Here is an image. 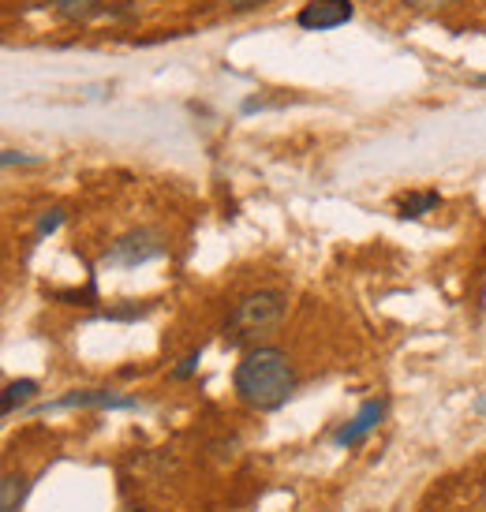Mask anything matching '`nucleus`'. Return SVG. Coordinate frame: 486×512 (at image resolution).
I'll use <instances>...</instances> for the list:
<instances>
[{
    "instance_id": "1",
    "label": "nucleus",
    "mask_w": 486,
    "mask_h": 512,
    "mask_svg": "<svg viewBox=\"0 0 486 512\" xmlns=\"http://www.w3.org/2000/svg\"><path fill=\"white\" fill-rule=\"evenodd\" d=\"M300 374H296V359L288 356L277 344H258L247 348L232 370V393L251 412H277L285 408L288 397L296 393Z\"/></svg>"
},
{
    "instance_id": "2",
    "label": "nucleus",
    "mask_w": 486,
    "mask_h": 512,
    "mask_svg": "<svg viewBox=\"0 0 486 512\" xmlns=\"http://www.w3.org/2000/svg\"><path fill=\"white\" fill-rule=\"evenodd\" d=\"M288 314V296L281 288H255L232 303L229 318L221 326V341L229 348H258L270 333L281 329Z\"/></svg>"
},
{
    "instance_id": "3",
    "label": "nucleus",
    "mask_w": 486,
    "mask_h": 512,
    "mask_svg": "<svg viewBox=\"0 0 486 512\" xmlns=\"http://www.w3.org/2000/svg\"><path fill=\"white\" fill-rule=\"evenodd\" d=\"M165 251H169V243H165L161 228H131V232H124L120 240L105 247L101 266H109V270H139L146 262L161 258Z\"/></svg>"
},
{
    "instance_id": "4",
    "label": "nucleus",
    "mask_w": 486,
    "mask_h": 512,
    "mask_svg": "<svg viewBox=\"0 0 486 512\" xmlns=\"http://www.w3.org/2000/svg\"><path fill=\"white\" fill-rule=\"evenodd\" d=\"M386 412H389V404L382 397L363 400V404L356 408V415H352V419H344L341 427L333 430V438H329L333 441V449H356V445H363L374 430L382 427Z\"/></svg>"
},
{
    "instance_id": "5",
    "label": "nucleus",
    "mask_w": 486,
    "mask_h": 512,
    "mask_svg": "<svg viewBox=\"0 0 486 512\" xmlns=\"http://www.w3.org/2000/svg\"><path fill=\"white\" fill-rule=\"evenodd\" d=\"M68 408H98V412H135L139 397L116 393V389H72L53 404H42L38 412H68Z\"/></svg>"
},
{
    "instance_id": "6",
    "label": "nucleus",
    "mask_w": 486,
    "mask_h": 512,
    "mask_svg": "<svg viewBox=\"0 0 486 512\" xmlns=\"http://www.w3.org/2000/svg\"><path fill=\"white\" fill-rule=\"evenodd\" d=\"M356 19V4L352 0H307L296 15L303 30H337Z\"/></svg>"
},
{
    "instance_id": "7",
    "label": "nucleus",
    "mask_w": 486,
    "mask_h": 512,
    "mask_svg": "<svg viewBox=\"0 0 486 512\" xmlns=\"http://www.w3.org/2000/svg\"><path fill=\"white\" fill-rule=\"evenodd\" d=\"M30 490H34L30 475H23V471H4V479H0V512H19L27 505Z\"/></svg>"
},
{
    "instance_id": "8",
    "label": "nucleus",
    "mask_w": 486,
    "mask_h": 512,
    "mask_svg": "<svg viewBox=\"0 0 486 512\" xmlns=\"http://www.w3.org/2000/svg\"><path fill=\"white\" fill-rule=\"evenodd\" d=\"M38 393H42V382H38V378H15V382L4 385V393H0V412H4V419L15 415L19 408H27Z\"/></svg>"
},
{
    "instance_id": "9",
    "label": "nucleus",
    "mask_w": 486,
    "mask_h": 512,
    "mask_svg": "<svg viewBox=\"0 0 486 512\" xmlns=\"http://www.w3.org/2000/svg\"><path fill=\"white\" fill-rule=\"evenodd\" d=\"M438 206H442V195H438V191H408V195L397 199V217H401V221H419V217L434 214Z\"/></svg>"
},
{
    "instance_id": "10",
    "label": "nucleus",
    "mask_w": 486,
    "mask_h": 512,
    "mask_svg": "<svg viewBox=\"0 0 486 512\" xmlns=\"http://www.w3.org/2000/svg\"><path fill=\"white\" fill-rule=\"evenodd\" d=\"M53 8H57L68 23H86V19H94V15L105 12L101 0H53Z\"/></svg>"
},
{
    "instance_id": "11",
    "label": "nucleus",
    "mask_w": 486,
    "mask_h": 512,
    "mask_svg": "<svg viewBox=\"0 0 486 512\" xmlns=\"http://www.w3.org/2000/svg\"><path fill=\"white\" fill-rule=\"evenodd\" d=\"M150 311H154V303H124V307L101 311L98 318H105V322H139V318H146Z\"/></svg>"
},
{
    "instance_id": "12",
    "label": "nucleus",
    "mask_w": 486,
    "mask_h": 512,
    "mask_svg": "<svg viewBox=\"0 0 486 512\" xmlns=\"http://www.w3.org/2000/svg\"><path fill=\"white\" fill-rule=\"evenodd\" d=\"M199 363H202V344L199 348H191V352H187V356L169 370V378L172 382H187V378H195V374H199Z\"/></svg>"
},
{
    "instance_id": "13",
    "label": "nucleus",
    "mask_w": 486,
    "mask_h": 512,
    "mask_svg": "<svg viewBox=\"0 0 486 512\" xmlns=\"http://www.w3.org/2000/svg\"><path fill=\"white\" fill-rule=\"evenodd\" d=\"M60 225H64V210H60V206H53V210H45V214L38 217V225H34V236H38V240H45V236H53Z\"/></svg>"
},
{
    "instance_id": "14",
    "label": "nucleus",
    "mask_w": 486,
    "mask_h": 512,
    "mask_svg": "<svg viewBox=\"0 0 486 512\" xmlns=\"http://www.w3.org/2000/svg\"><path fill=\"white\" fill-rule=\"evenodd\" d=\"M0 165H4V169H12V165H38V157L23 154V150H4V154H0Z\"/></svg>"
},
{
    "instance_id": "15",
    "label": "nucleus",
    "mask_w": 486,
    "mask_h": 512,
    "mask_svg": "<svg viewBox=\"0 0 486 512\" xmlns=\"http://www.w3.org/2000/svg\"><path fill=\"white\" fill-rule=\"evenodd\" d=\"M258 4H266V0H229L232 12H251V8H258Z\"/></svg>"
},
{
    "instance_id": "16",
    "label": "nucleus",
    "mask_w": 486,
    "mask_h": 512,
    "mask_svg": "<svg viewBox=\"0 0 486 512\" xmlns=\"http://www.w3.org/2000/svg\"><path fill=\"white\" fill-rule=\"evenodd\" d=\"M415 8H438V4H449V0H412Z\"/></svg>"
},
{
    "instance_id": "17",
    "label": "nucleus",
    "mask_w": 486,
    "mask_h": 512,
    "mask_svg": "<svg viewBox=\"0 0 486 512\" xmlns=\"http://www.w3.org/2000/svg\"><path fill=\"white\" fill-rule=\"evenodd\" d=\"M475 415H486V393H479V397H475Z\"/></svg>"
},
{
    "instance_id": "18",
    "label": "nucleus",
    "mask_w": 486,
    "mask_h": 512,
    "mask_svg": "<svg viewBox=\"0 0 486 512\" xmlns=\"http://www.w3.org/2000/svg\"><path fill=\"white\" fill-rule=\"evenodd\" d=\"M475 86H486V75H479V79H475Z\"/></svg>"
}]
</instances>
